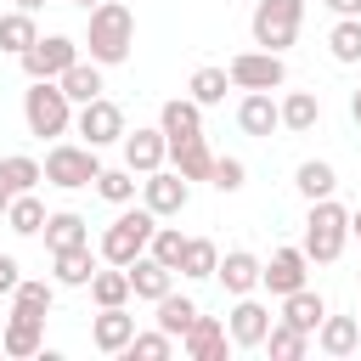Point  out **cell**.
<instances>
[{"label":"cell","mask_w":361,"mask_h":361,"mask_svg":"<svg viewBox=\"0 0 361 361\" xmlns=\"http://www.w3.org/2000/svg\"><path fill=\"white\" fill-rule=\"evenodd\" d=\"M85 45H90V62H102V68L130 62V51H135V11H130L124 0H102V6H90Z\"/></svg>","instance_id":"1"},{"label":"cell","mask_w":361,"mask_h":361,"mask_svg":"<svg viewBox=\"0 0 361 361\" xmlns=\"http://www.w3.org/2000/svg\"><path fill=\"white\" fill-rule=\"evenodd\" d=\"M344 243H350V209L333 203V197H316L310 214H305V243H299L305 259L310 265H333L344 254Z\"/></svg>","instance_id":"2"},{"label":"cell","mask_w":361,"mask_h":361,"mask_svg":"<svg viewBox=\"0 0 361 361\" xmlns=\"http://www.w3.org/2000/svg\"><path fill=\"white\" fill-rule=\"evenodd\" d=\"M23 124L39 141H56V135L73 130V102L62 96L56 79H28V90H23Z\"/></svg>","instance_id":"3"},{"label":"cell","mask_w":361,"mask_h":361,"mask_svg":"<svg viewBox=\"0 0 361 361\" xmlns=\"http://www.w3.org/2000/svg\"><path fill=\"white\" fill-rule=\"evenodd\" d=\"M152 231H158V214L141 203V209H130L124 203V214L102 231V243H96V254L107 259V265H130L135 254H147V243H152Z\"/></svg>","instance_id":"4"},{"label":"cell","mask_w":361,"mask_h":361,"mask_svg":"<svg viewBox=\"0 0 361 361\" xmlns=\"http://www.w3.org/2000/svg\"><path fill=\"white\" fill-rule=\"evenodd\" d=\"M299 23H305V0H254V17H248V34L259 51H288L299 39Z\"/></svg>","instance_id":"5"},{"label":"cell","mask_w":361,"mask_h":361,"mask_svg":"<svg viewBox=\"0 0 361 361\" xmlns=\"http://www.w3.org/2000/svg\"><path fill=\"white\" fill-rule=\"evenodd\" d=\"M45 180L51 186H62V192H79V186H90L96 175H102V158H96V147H73V141H56L51 152H45Z\"/></svg>","instance_id":"6"},{"label":"cell","mask_w":361,"mask_h":361,"mask_svg":"<svg viewBox=\"0 0 361 361\" xmlns=\"http://www.w3.org/2000/svg\"><path fill=\"white\" fill-rule=\"evenodd\" d=\"M226 73H231L237 90H276V85L288 79V62H282L276 51H237V56L226 62Z\"/></svg>","instance_id":"7"},{"label":"cell","mask_w":361,"mask_h":361,"mask_svg":"<svg viewBox=\"0 0 361 361\" xmlns=\"http://www.w3.org/2000/svg\"><path fill=\"white\" fill-rule=\"evenodd\" d=\"M73 130L85 135V147H96V152H102V147H113L130 124H124V107H118V102L96 96V102H85V107L73 113Z\"/></svg>","instance_id":"8"},{"label":"cell","mask_w":361,"mask_h":361,"mask_svg":"<svg viewBox=\"0 0 361 361\" xmlns=\"http://www.w3.org/2000/svg\"><path fill=\"white\" fill-rule=\"evenodd\" d=\"M17 62H23L28 79H56L68 62H79V39H68V34H39Z\"/></svg>","instance_id":"9"},{"label":"cell","mask_w":361,"mask_h":361,"mask_svg":"<svg viewBox=\"0 0 361 361\" xmlns=\"http://www.w3.org/2000/svg\"><path fill=\"white\" fill-rule=\"evenodd\" d=\"M271 305H259L254 293H237V305H231V316H226V338L237 344V350H259L265 344V333H271Z\"/></svg>","instance_id":"10"},{"label":"cell","mask_w":361,"mask_h":361,"mask_svg":"<svg viewBox=\"0 0 361 361\" xmlns=\"http://www.w3.org/2000/svg\"><path fill=\"white\" fill-rule=\"evenodd\" d=\"M141 203H147L158 220H169V214H180V209L192 203V180L175 175V169H152V175H141Z\"/></svg>","instance_id":"11"},{"label":"cell","mask_w":361,"mask_h":361,"mask_svg":"<svg viewBox=\"0 0 361 361\" xmlns=\"http://www.w3.org/2000/svg\"><path fill=\"white\" fill-rule=\"evenodd\" d=\"M310 282V259H305V248H271V259H259V288L265 293H293V288H305Z\"/></svg>","instance_id":"12"},{"label":"cell","mask_w":361,"mask_h":361,"mask_svg":"<svg viewBox=\"0 0 361 361\" xmlns=\"http://www.w3.org/2000/svg\"><path fill=\"white\" fill-rule=\"evenodd\" d=\"M118 147H124V169H135V175H152V169H164L169 164V141H164V130L152 124V130H124L118 135Z\"/></svg>","instance_id":"13"},{"label":"cell","mask_w":361,"mask_h":361,"mask_svg":"<svg viewBox=\"0 0 361 361\" xmlns=\"http://www.w3.org/2000/svg\"><path fill=\"white\" fill-rule=\"evenodd\" d=\"M226 344H231V338H226V322H220V316H203V310H197V322L180 333V355H186V361H226Z\"/></svg>","instance_id":"14"},{"label":"cell","mask_w":361,"mask_h":361,"mask_svg":"<svg viewBox=\"0 0 361 361\" xmlns=\"http://www.w3.org/2000/svg\"><path fill=\"white\" fill-rule=\"evenodd\" d=\"M45 344V316H28V310H11L6 316V333H0V350L11 361H34Z\"/></svg>","instance_id":"15"},{"label":"cell","mask_w":361,"mask_h":361,"mask_svg":"<svg viewBox=\"0 0 361 361\" xmlns=\"http://www.w3.org/2000/svg\"><path fill=\"white\" fill-rule=\"evenodd\" d=\"M237 124H243V135H259V141H271V135L282 130L276 96H271V90H248V96L237 102Z\"/></svg>","instance_id":"16"},{"label":"cell","mask_w":361,"mask_h":361,"mask_svg":"<svg viewBox=\"0 0 361 361\" xmlns=\"http://www.w3.org/2000/svg\"><path fill=\"white\" fill-rule=\"evenodd\" d=\"M310 338H316V350H322V355L344 361V355H355V350H361V316H322V327H316Z\"/></svg>","instance_id":"17"},{"label":"cell","mask_w":361,"mask_h":361,"mask_svg":"<svg viewBox=\"0 0 361 361\" xmlns=\"http://www.w3.org/2000/svg\"><path fill=\"white\" fill-rule=\"evenodd\" d=\"M214 276H220V288L237 299V293H254L259 288V254H248V248H226L220 254V265H214Z\"/></svg>","instance_id":"18"},{"label":"cell","mask_w":361,"mask_h":361,"mask_svg":"<svg viewBox=\"0 0 361 361\" xmlns=\"http://www.w3.org/2000/svg\"><path fill=\"white\" fill-rule=\"evenodd\" d=\"M124 271H130V293H135V299H147V305H158V299L175 288V271H169V265H158L152 254H135Z\"/></svg>","instance_id":"19"},{"label":"cell","mask_w":361,"mask_h":361,"mask_svg":"<svg viewBox=\"0 0 361 361\" xmlns=\"http://www.w3.org/2000/svg\"><path fill=\"white\" fill-rule=\"evenodd\" d=\"M130 338H135V316H130L124 305H107L102 316H90V344H96V350L118 355V350H124Z\"/></svg>","instance_id":"20"},{"label":"cell","mask_w":361,"mask_h":361,"mask_svg":"<svg viewBox=\"0 0 361 361\" xmlns=\"http://www.w3.org/2000/svg\"><path fill=\"white\" fill-rule=\"evenodd\" d=\"M158 130H164V141H192V135H203V107L192 96L164 102L158 107Z\"/></svg>","instance_id":"21"},{"label":"cell","mask_w":361,"mask_h":361,"mask_svg":"<svg viewBox=\"0 0 361 361\" xmlns=\"http://www.w3.org/2000/svg\"><path fill=\"white\" fill-rule=\"evenodd\" d=\"M90 276H96V254H90V243H79V248H56V254H51V282H56V288H90Z\"/></svg>","instance_id":"22"},{"label":"cell","mask_w":361,"mask_h":361,"mask_svg":"<svg viewBox=\"0 0 361 361\" xmlns=\"http://www.w3.org/2000/svg\"><path fill=\"white\" fill-rule=\"evenodd\" d=\"M56 85H62V96H68L73 107H85V102H96V96L107 90V85H102V62H85V56L68 62V68L56 73Z\"/></svg>","instance_id":"23"},{"label":"cell","mask_w":361,"mask_h":361,"mask_svg":"<svg viewBox=\"0 0 361 361\" xmlns=\"http://www.w3.org/2000/svg\"><path fill=\"white\" fill-rule=\"evenodd\" d=\"M322 316H327V299L305 282V288H293V293H282V322L288 327H299V333H316L322 327Z\"/></svg>","instance_id":"24"},{"label":"cell","mask_w":361,"mask_h":361,"mask_svg":"<svg viewBox=\"0 0 361 361\" xmlns=\"http://www.w3.org/2000/svg\"><path fill=\"white\" fill-rule=\"evenodd\" d=\"M276 113H282V130H288V135H305V130L322 124V96H316V90H288V96L276 102Z\"/></svg>","instance_id":"25"},{"label":"cell","mask_w":361,"mask_h":361,"mask_svg":"<svg viewBox=\"0 0 361 361\" xmlns=\"http://www.w3.org/2000/svg\"><path fill=\"white\" fill-rule=\"evenodd\" d=\"M39 237H45V248L56 254V248H79V243H90V226H85V214H73V209H56V214H45Z\"/></svg>","instance_id":"26"},{"label":"cell","mask_w":361,"mask_h":361,"mask_svg":"<svg viewBox=\"0 0 361 361\" xmlns=\"http://www.w3.org/2000/svg\"><path fill=\"white\" fill-rule=\"evenodd\" d=\"M293 186H299V197H305V203L333 197V192H338V169H333L327 158H305V164L293 169Z\"/></svg>","instance_id":"27"},{"label":"cell","mask_w":361,"mask_h":361,"mask_svg":"<svg viewBox=\"0 0 361 361\" xmlns=\"http://www.w3.org/2000/svg\"><path fill=\"white\" fill-rule=\"evenodd\" d=\"M169 164H175V175H186V180H209L214 152H209L203 135H192V141H169Z\"/></svg>","instance_id":"28"},{"label":"cell","mask_w":361,"mask_h":361,"mask_svg":"<svg viewBox=\"0 0 361 361\" xmlns=\"http://www.w3.org/2000/svg\"><path fill=\"white\" fill-rule=\"evenodd\" d=\"M45 180V169H39V158H28V152H6L0 158V186L17 197V192H34Z\"/></svg>","instance_id":"29"},{"label":"cell","mask_w":361,"mask_h":361,"mask_svg":"<svg viewBox=\"0 0 361 361\" xmlns=\"http://www.w3.org/2000/svg\"><path fill=\"white\" fill-rule=\"evenodd\" d=\"M90 299H96V310H107V305H130V271L124 265H96V276H90Z\"/></svg>","instance_id":"30"},{"label":"cell","mask_w":361,"mask_h":361,"mask_svg":"<svg viewBox=\"0 0 361 361\" xmlns=\"http://www.w3.org/2000/svg\"><path fill=\"white\" fill-rule=\"evenodd\" d=\"M192 322H197V299H186V293H175V288H169V293L158 299V327L180 344V333H186Z\"/></svg>","instance_id":"31"},{"label":"cell","mask_w":361,"mask_h":361,"mask_svg":"<svg viewBox=\"0 0 361 361\" xmlns=\"http://www.w3.org/2000/svg\"><path fill=\"white\" fill-rule=\"evenodd\" d=\"M6 226H11L17 237H39V226H45V203H39L34 192H17V197L6 203Z\"/></svg>","instance_id":"32"},{"label":"cell","mask_w":361,"mask_h":361,"mask_svg":"<svg viewBox=\"0 0 361 361\" xmlns=\"http://www.w3.org/2000/svg\"><path fill=\"white\" fill-rule=\"evenodd\" d=\"M56 305V282H39V276H23L11 288V310H28V316H51Z\"/></svg>","instance_id":"33"},{"label":"cell","mask_w":361,"mask_h":361,"mask_svg":"<svg viewBox=\"0 0 361 361\" xmlns=\"http://www.w3.org/2000/svg\"><path fill=\"white\" fill-rule=\"evenodd\" d=\"M259 350H271V361H299L305 350H310V333H299V327H288L282 316L271 322V333H265V344Z\"/></svg>","instance_id":"34"},{"label":"cell","mask_w":361,"mask_h":361,"mask_svg":"<svg viewBox=\"0 0 361 361\" xmlns=\"http://www.w3.org/2000/svg\"><path fill=\"white\" fill-rule=\"evenodd\" d=\"M34 39H39V23H34V11H6V17H0V51L23 56Z\"/></svg>","instance_id":"35"},{"label":"cell","mask_w":361,"mask_h":361,"mask_svg":"<svg viewBox=\"0 0 361 361\" xmlns=\"http://www.w3.org/2000/svg\"><path fill=\"white\" fill-rule=\"evenodd\" d=\"M327 51H333V62H361V17H338L333 28H327Z\"/></svg>","instance_id":"36"},{"label":"cell","mask_w":361,"mask_h":361,"mask_svg":"<svg viewBox=\"0 0 361 361\" xmlns=\"http://www.w3.org/2000/svg\"><path fill=\"white\" fill-rule=\"evenodd\" d=\"M226 90H231V73H226V68H197V73H192V85H186V96H192L197 107L226 102Z\"/></svg>","instance_id":"37"},{"label":"cell","mask_w":361,"mask_h":361,"mask_svg":"<svg viewBox=\"0 0 361 361\" xmlns=\"http://www.w3.org/2000/svg\"><path fill=\"white\" fill-rule=\"evenodd\" d=\"M214 265H220V248H214L209 237H186V254H180V276L203 282V276H214Z\"/></svg>","instance_id":"38"},{"label":"cell","mask_w":361,"mask_h":361,"mask_svg":"<svg viewBox=\"0 0 361 361\" xmlns=\"http://www.w3.org/2000/svg\"><path fill=\"white\" fill-rule=\"evenodd\" d=\"M147 254H152L158 265L180 271V254H186V231H180V226H158V231H152V243H147Z\"/></svg>","instance_id":"39"},{"label":"cell","mask_w":361,"mask_h":361,"mask_svg":"<svg viewBox=\"0 0 361 361\" xmlns=\"http://www.w3.org/2000/svg\"><path fill=\"white\" fill-rule=\"evenodd\" d=\"M90 186H96V197H107V203H118V209H124V203L135 197V169H102Z\"/></svg>","instance_id":"40"},{"label":"cell","mask_w":361,"mask_h":361,"mask_svg":"<svg viewBox=\"0 0 361 361\" xmlns=\"http://www.w3.org/2000/svg\"><path fill=\"white\" fill-rule=\"evenodd\" d=\"M124 355H135V361H169V355H175V338H169L164 327H152V333H135V338L124 344Z\"/></svg>","instance_id":"41"},{"label":"cell","mask_w":361,"mask_h":361,"mask_svg":"<svg viewBox=\"0 0 361 361\" xmlns=\"http://www.w3.org/2000/svg\"><path fill=\"white\" fill-rule=\"evenodd\" d=\"M209 186L226 192V197L243 192V186H248V164H243V158H214V164H209Z\"/></svg>","instance_id":"42"},{"label":"cell","mask_w":361,"mask_h":361,"mask_svg":"<svg viewBox=\"0 0 361 361\" xmlns=\"http://www.w3.org/2000/svg\"><path fill=\"white\" fill-rule=\"evenodd\" d=\"M17 282H23V265H17L11 254H0V293H11Z\"/></svg>","instance_id":"43"},{"label":"cell","mask_w":361,"mask_h":361,"mask_svg":"<svg viewBox=\"0 0 361 361\" xmlns=\"http://www.w3.org/2000/svg\"><path fill=\"white\" fill-rule=\"evenodd\" d=\"M333 17H361V0H322Z\"/></svg>","instance_id":"44"},{"label":"cell","mask_w":361,"mask_h":361,"mask_svg":"<svg viewBox=\"0 0 361 361\" xmlns=\"http://www.w3.org/2000/svg\"><path fill=\"white\" fill-rule=\"evenodd\" d=\"M350 237H355V243H361V209H355V214H350Z\"/></svg>","instance_id":"45"},{"label":"cell","mask_w":361,"mask_h":361,"mask_svg":"<svg viewBox=\"0 0 361 361\" xmlns=\"http://www.w3.org/2000/svg\"><path fill=\"white\" fill-rule=\"evenodd\" d=\"M350 118H355V124H361V90H355V96H350Z\"/></svg>","instance_id":"46"},{"label":"cell","mask_w":361,"mask_h":361,"mask_svg":"<svg viewBox=\"0 0 361 361\" xmlns=\"http://www.w3.org/2000/svg\"><path fill=\"white\" fill-rule=\"evenodd\" d=\"M39 6H45V0H17V11H39Z\"/></svg>","instance_id":"47"},{"label":"cell","mask_w":361,"mask_h":361,"mask_svg":"<svg viewBox=\"0 0 361 361\" xmlns=\"http://www.w3.org/2000/svg\"><path fill=\"white\" fill-rule=\"evenodd\" d=\"M6 203H11V192H6V186H0V226H6Z\"/></svg>","instance_id":"48"},{"label":"cell","mask_w":361,"mask_h":361,"mask_svg":"<svg viewBox=\"0 0 361 361\" xmlns=\"http://www.w3.org/2000/svg\"><path fill=\"white\" fill-rule=\"evenodd\" d=\"M73 6H85V11H90V6H102V0H73Z\"/></svg>","instance_id":"49"},{"label":"cell","mask_w":361,"mask_h":361,"mask_svg":"<svg viewBox=\"0 0 361 361\" xmlns=\"http://www.w3.org/2000/svg\"><path fill=\"white\" fill-rule=\"evenodd\" d=\"M0 355H6V350H0Z\"/></svg>","instance_id":"50"}]
</instances>
